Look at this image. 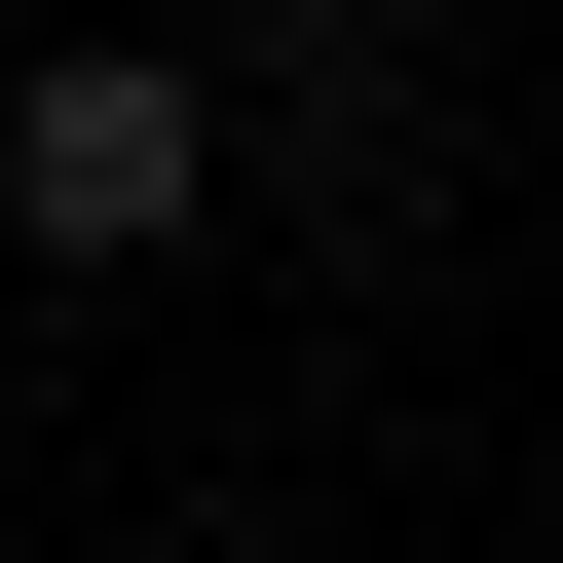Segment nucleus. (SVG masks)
<instances>
[{
  "instance_id": "1",
  "label": "nucleus",
  "mask_w": 563,
  "mask_h": 563,
  "mask_svg": "<svg viewBox=\"0 0 563 563\" xmlns=\"http://www.w3.org/2000/svg\"><path fill=\"white\" fill-rule=\"evenodd\" d=\"M0 225H38V263H188L225 225V76L188 38H38V76H0Z\"/></svg>"
}]
</instances>
